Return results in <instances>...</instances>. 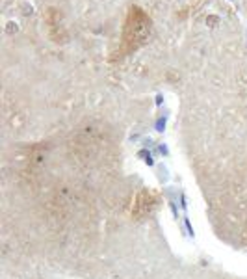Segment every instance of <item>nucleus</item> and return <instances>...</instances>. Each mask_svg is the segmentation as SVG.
<instances>
[{"instance_id":"1","label":"nucleus","mask_w":247,"mask_h":279,"mask_svg":"<svg viewBox=\"0 0 247 279\" xmlns=\"http://www.w3.org/2000/svg\"><path fill=\"white\" fill-rule=\"evenodd\" d=\"M150 32H152V23L149 15L142 8H130L123 30V41L126 51H136L138 47H142L149 39Z\"/></svg>"},{"instance_id":"2","label":"nucleus","mask_w":247,"mask_h":279,"mask_svg":"<svg viewBox=\"0 0 247 279\" xmlns=\"http://www.w3.org/2000/svg\"><path fill=\"white\" fill-rule=\"evenodd\" d=\"M156 201H158V195H156L152 190H142V192L136 195V199H134L132 216H134L136 220H143L145 216H149L150 212H152V208L156 207Z\"/></svg>"}]
</instances>
